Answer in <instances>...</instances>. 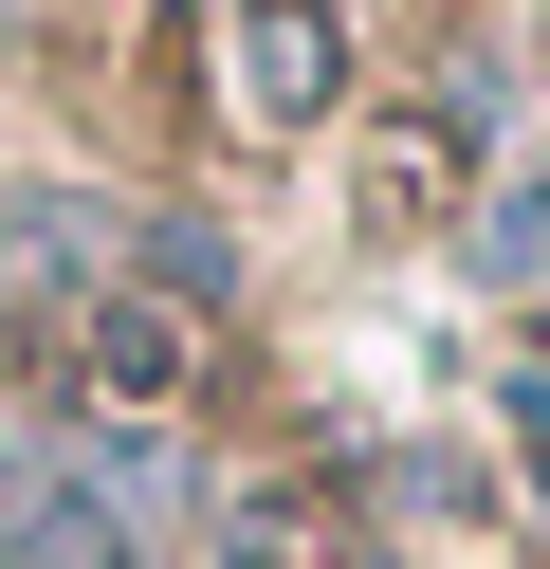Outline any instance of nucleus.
I'll use <instances>...</instances> for the list:
<instances>
[{
  "instance_id": "obj_1",
  "label": "nucleus",
  "mask_w": 550,
  "mask_h": 569,
  "mask_svg": "<svg viewBox=\"0 0 550 569\" xmlns=\"http://www.w3.org/2000/svg\"><path fill=\"white\" fill-rule=\"evenodd\" d=\"M239 111L257 129H330L349 111V19L330 0H239Z\"/></svg>"
},
{
  "instance_id": "obj_2",
  "label": "nucleus",
  "mask_w": 550,
  "mask_h": 569,
  "mask_svg": "<svg viewBox=\"0 0 550 569\" xmlns=\"http://www.w3.org/2000/svg\"><path fill=\"white\" fill-rule=\"evenodd\" d=\"M56 331H73V386H110V422L183 405V368H202V331H183L166 295H110V276H92L73 312H56Z\"/></svg>"
},
{
  "instance_id": "obj_3",
  "label": "nucleus",
  "mask_w": 550,
  "mask_h": 569,
  "mask_svg": "<svg viewBox=\"0 0 550 569\" xmlns=\"http://www.w3.org/2000/svg\"><path fill=\"white\" fill-rule=\"evenodd\" d=\"M92 276H110V221H92V202H73V184H0V312H19V331H56Z\"/></svg>"
},
{
  "instance_id": "obj_4",
  "label": "nucleus",
  "mask_w": 550,
  "mask_h": 569,
  "mask_svg": "<svg viewBox=\"0 0 550 569\" xmlns=\"http://www.w3.org/2000/svg\"><path fill=\"white\" fill-rule=\"evenodd\" d=\"M477 258H496V276H550V184H513L496 221H477Z\"/></svg>"
},
{
  "instance_id": "obj_5",
  "label": "nucleus",
  "mask_w": 550,
  "mask_h": 569,
  "mask_svg": "<svg viewBox=\"0 0 550 569\" xmlns=\"http://www.w3.org/2000/svg\"><path fill=\"white\" fill-rule=\"evenodd\" d=\"M19 478H37V441H19V422H0V515H19Z\"/></svg>"
}]
</instances>
